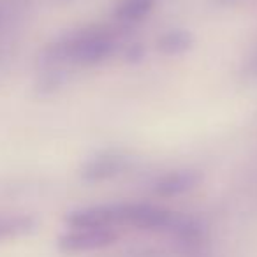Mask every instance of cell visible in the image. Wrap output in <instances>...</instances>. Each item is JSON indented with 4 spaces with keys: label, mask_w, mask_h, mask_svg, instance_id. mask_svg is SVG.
<instances>
[{
    "label": "cell",
    "mask_w": 257,
    "mask_h": 257,
    "mask_svg": "<svg viewBox=\"0 0 257 257\" xmlns=\"http://www.w3.org/2000/svg\"><path fill=\"white\" fill-rule=\"evenodd\" d=\"M232 2H236V0H217V4H222V6H229V4H232Z\"/></svg>",
    "instance_id": "14"
},
{
    "label": "cell",
    "mask_w": 257,
    "mask_h": 257,
    "mask_svg": "<svg viewBox=\"0 0 257 257\" xmlns=\"http://www.w3.org/2000/svg\"><path fill=\"white\" fill-rule=\"evenodd\" d=\"M145 55H147V50L141 43H131L127 48L123 50V60L127 64H140L143 62Z\"/></svg>",
    "instance_id": "12"
},
{
    "label": "cell",
    "mask_w": 257,
    "mask_h": 257,
    "mask_svg": "<svg viewBox=\"0 0 257 257\" xmlns=\"http://www.w3.org/2000/svg\"><path fill=\"white\" fill-rule=\"evenodd\" d=\"M196 37L189 29L175 27L162 32L155 41V48L164 57H182L194 48Z\"/></svg>",
    "instance_id": "7"
},
{
    "label": "cell",
    "mask_w": 257,
    "mask_h": 257,
    "mask_svg": "<svg viewBox=\"0 0 257 257\" xmlns=\"http://www.w3.org/2000/svg\"><path fill=\"white\" fill-rule=\"evenodd\" d=\"M169 232L183 245H197L204 238V227L197 218L180 217V215L175 217Z\"/></svg>",
    "instance_id": "10"
},
{
    "label": "cell",
    "mask_w": 257,
    "mask_h": 257,
    "mask_svg": "<svg viewBox=\"0 0 257 257\" xmlns=\"http://www.w3.org/2000/svg\"><path fill=\"white\" fill-rule=\"evenodd\" d=\"M204 176L199 169L185 168V169H173L164 175L157 176L152 183V192L157 197L173 199V197L185 196V194L196 190L203 183Z\"/></svg>",
    "instance_id": "5"
},
{
    "label": "cell",
    "mask_w": 257,
    "mask_h": 257,
    "mask_svg": "<svg viewBox=\"0 0 257 257\" xmlns=\"http://www.w3.org/2000/svg\"><path fill=\"white\" fill-rule=\"evenodd\" d=\"M37 218L32 215H0V241L15 239L34 232Z\"/></svg>",
    "instance_id": "9"
},
{
    "label": "cell",
    "mask_w": 257,
    "mask_h": 257,
    "mask_svg": "<svg viewBox=\"0 0 257 257\" xmlns=\"http://www.w3.org/2000/svg\"><path fill=\"white\" fill-rule=\"evenodd\" d=\"M69 81V71L67 67H51V69H41L39 78L36 83V92L41 97H50L60 92Z\"/></svg>",
    "instance_id": "11"
},
{
    "label": "cell",
    "mask_w": 257,
    "mask_h": 257,
    "mask_svg": "<svg viewBox=\"0 0 257 257\" xmlns=\"http://www.w3.org/2000/svg\"><path fill=\"white\" fill-rule=\"evenodd\" d=\"M155 0H120L113 11V16L121 25H136L150 16Z\"/></svg>",
    "instance_id": "8"
},
{
    "label": "cell",
    "mask_w": 257,
    "mask_h": 257,
    "mask_svg": "<svg viewBox=\"0 0 257 257\" xmlns=\"http://www.w3.org/2000/svg\"><path fill=\"white\" fill-rule=\"evenodd\" d=\"M118 39L109 27L90 25L58 36L43 48L37 58L39 69L93 67L114 55Z\"/></svg>",
    "instance_id": "1"
},
{
    "label": "cell",
    "mask_w": 257,
    "mask_h": 257,
    "mask_svg": "<svg viewBox=\"0 0 257 257\" xmlns=\"http://www.w3.org/2000/svg\"><path fill=\"white\" fill-rule=\"evenodd\" d=\"M131 161L125 154L106 150L88 157L79 168V178L85 183H102L123 175Z\"/></svg>",
    "instance_id": "4"
},
{
    "label": "cell",
    "mask_w": 257,
    "mask_h": 257,
    "mask_svg": "<svg viewBox=\"0 0 257 257\" xmlns=\"http://www.w3.org/2000/svg\"><path fill=\"white\" fill-rule=\"evenodd\" d=\"M118 239L114 227H69L57 239V246L65 253L95 252L111 246Z\"/></svg>",
    "instance_id": "3"
},
{
    "label": "cell",
    "mask_w": 257,
    "mask_h": 257,
    "mask_svg": "<svg viewBox=\"0 0 257 257\" xmlns=\"http://www.w3.org/2000/svg\"><path fill=\"white\" fill-rule=\"evenodd\" d=\"M120 225H131L138 231H169L176 213L154 203H118Z\"/></svg>",
    "instance_id": "2"
},
{
    "label": "cell",
    "mask_w": 257,
    "mask_h": 257,
    "mask_svg": "<svg viewBox=\"0 0 257 257\" xmlns=\"http://www.w3.org/2000/svg\"><path fill=\"white\" fill-rule=\"evenodd\" d=\"M65 225L74 227H114L120 225L118 204H93L69 211L65 215Z\"/></svg>",
    "instance_id": "6"
},
{
    "label": "cell",
    "mask_w": 257,
    "mask_h": 257,
    "mask_svg": "<svg viewBox=\"0 0 257 257\" xmlns=\"http://www.w3.org/2000/svg\"><path fill=\"white\" fill-rule=\"evenodd\" d=\"M241 78L245 81H257V48L253 53L246 58V62L241 67Z\"/></svg>",
    "instance_id": "13"
}]
</instances>
